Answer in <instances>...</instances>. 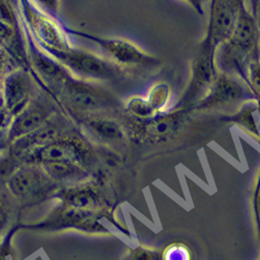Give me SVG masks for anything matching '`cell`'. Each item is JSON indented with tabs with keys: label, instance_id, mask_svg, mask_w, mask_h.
<instances>
[{
	"label": "cell",
	"instance_id": "1",
	"mask_svg": "<svg viewBox=\"0 0 260 260\" xmlns=\"http://www.w3.org/2000/svg\"><path fill=\"white\" fill-rule=\"evenodd\" d=\"M22 28L49 53L63 52L73 46L67 28L49 13L41 10L30 0H17Z\"/></svg>",
	"mask_w": 260,
	"mask_h": 260
},
{
	"label": "cell",
	"instance_id": "2",
	"mask_svg": "<svg viewBox=\"0 0 260 260\" xmlns=\"http://www.w3.org/2000/svg\"><path fill=\"white\" fill-rule=\"evenodd\" d=\"M50 54L70 72L72 76L78 79L106 84L124 77V68L98 53L72 46L66 51Z\"/></svg>",
	"mask_w": 260,
	"mask_h": 260
},
{
	"label": "cell",
	"instance_id": "3",
	"mask_svg": "<svg viewBox=\"0 0 260 260\" xmlns=\"http://www.w3.org/2000/svg\"><path fill=\"white\" fill-rule=\"evenodd\" d=\"M57 92L68 106L81 112H98L116 108L118 100L104 84L78 79L70 75Z\"/></svg>",
	"mask_w": 260,
	"mask_h": 260
},
{
	"label": "cell",
	"instance_id": "4",
	"mask_svg": "<svg viewBox=\"0 0 260 260\" xmlns=\"http://www.w3.org/2000/svg\"><path fill=\"white\" fill-rule=\"evenodd\" d=\"M68 34L74 37L88 41L95 46L99 47L101 55L107 57L112 63L122 68L135 67V66H147L157 63V59L149 55L147 52L142 50L134 42L123 38L104 37L98 34H92L75 29H68Z\"/></svg>",
	"mask_w": 260,
	"mask_h": 260
},
{
	"label": "cell",
	"instance_id": "5",
	"mask_svg": "<svg viewBox=\"0 0 260 260\" xmlns=\"http://www.w3.org/2000/svg\"><path fill=\"white\" fill-rule=\"evenodd\" d=\"M23 44L26 67L34 79H38V83L46 87L47 90L57 92L59 86L71 75L70 72L55 57L43 50L24 29Z\"/></svg>",
	"mask_w": 260,
	"mask_h": 260
},
{
	"label": "cell",
	"instance_id": "6",
	"mask_svg": "<svg viewBox=\"0 0 260 260\" xmlns=\"http://www.w3.org/2000/svg\"><path fill=\"white\" fill-rule=\"evenodd\" d=\"M34 85L36 79L26 66L13 67L6 74L2 86V106L11 119L30 104Z\"/></svg>",
	"mask_w": 260,
	"mask_h": 260
},
{
	"label": "cell",
	"instance_id": "7",
	"mask_svg": "<svg viewBox=\"0 0 260 260\" xmlns=\"http://www.w3.org/2000/svg\"><path fill=\"white\" fill-rule=\"evenodd\" d=\"M89 158V149L75 139L52 140L32 150L30 159L40 165L51 162H73L84 166Z\"/></svg>",
	"mask_w": 260,
	"mask_h": 260
},
{
	"label": "cell",
	"instance_id": "8",
	"mask_svg": "<svg viewBox=\"0 0 260 260\" xmlns=\"http://www.w3.org/2000/svg\"><path fill=\"white\" fill-rule=\"evenodd\" d=\"M54 181L42 166H28L19 169L9 180V189L20 200L34 201L50 193Z\"/></svg>",
	"mask_w": 260,
	"mask_h": 260
},
{
	"label": "cell",
	"instance_id": "9",
	"mask_svg": "<svg viewBox=\"0 0 260 260\" xmlns=\"http://www.w3.org/2000/svg\"><path fill=\"white\" fill-rule=\"evenodd\" d=\"M50 114L51 110L49 107L41 100L32 99L21 112L11 119L8 131L9 140L17 141L40 131L49 119Z\"/></svg>",
	"mask_w": 260,
	"mask_h": 260
},
{
	"label": "cell",
	"instance_id": "10",
	"mask_svg": "<svg viewBox=\"0 0 260 260\" xmlns=\"http://www.w3.org/2000/svg\"><path fill=\"white\" fill-rule=\"evenodd\" d=\"M236 6L231 0H217L212 13V38L213 43L230 40L238 19Z\"/></svg>",
	"mask_w": 260,
	"mask_h": 260
},
{
	"label": "cell",
	"instance_id": "11",
	"mask_svg": "<svg viewBox=\"0 0 260 260\" xmlns=\"http://www.w3.org/2000/svg\"><path fill=\"white\" fill-rule=\"evenodd\" d=\"M83 125L93 139L106 145L118 146L125 140L122 126L112 119L98 115L87 116L83 120Z\"/></svg>",
	"mask_w": 260,
	"mask_h": 260
},
{
	"label": "cell",
	"instance_id": "12",
	"mask_svg": "<svg viewBox=\"0 0 260 260\" xmlns=\"http://www.w3.org/2000/svg\"><path fill=\"white\" fill-rule=\"evenodd\" d=\"M235 50L246 53L255 42V21L248 12L241 9L238 13L235 30L230 39Z\"/></svg>",
	"mask_w": 260,
	"mask_h": 260
},
{
	"label": "cell",
	"instance_id": "13",
	"mask_svg": "<svg viewBox=\"0 0 260 260\" xmlns=\"http://www.w3.org/2000/svg\"><path fill=\"white\" fill-rule=\"evenodd\" d=\"M242 94L241 85L229 77L222 76L215 79L210 97L207 99V104H229L241 98Z\"/></svg>",
	"mask_w": 260,
	"mask_h": 260
},
{
	"label": "cell",
	"instance_id": "14",
	"mask_svg": "<svg viewBox=\"0 0 260 260\" xmlns=\"http://www.w3.org/2000/svg\"><path fill=\"white\" fill-rule=\"evenodd\" d=\"M54 181H76L86 177L84 166L73 162H51L41 165Z\"/></svg>",
	"mask_w": 260,
	"mask_h": 260
},
{
	"label": "cell",
	"instance_id": "15",
	"mask_svg": "<svg viewBox=\"0 0 260 260\" xmlns=\"http://www.w3.org/2000/svg\"><path fill=\"white\" fill-rule=\"evenodd\" d=\"M178 127V119L175 115H164L149 121L145 133L152 140H165L173 135Z\"/></svg>",
	"mask_w": 260,
	"mask_h": 260
},
{
	"label": "cell",
	"instance_id": "16",
	"mask_svg": "<svg viewBox=\"0 0 260 260\" xmlns=\"http://www.w3.org/2000/svg\"><path fill=\"white\" fill-rule=\"evenodd\" d=\"M193 85L197 87L204 84L210 85L214 78L213 64H212V56L209 53L199 56L196 60L193 66Z\"/></svg>",
	"mask_w": 260,
	"mask_h": 260
},
{
	"label": "cell",
	"instance_id": "17",
	"mask_svg": "<svg viewBox=\"0 0 260 260\" xmlns=\"http://www.w3.org/2000/svg\"><path fill=\"white\" fill-rule=\"evenodd\" d=\"M0 21L17 30H22L17 0H0Z\"/></svg>",
	"mask_w": 260,
	"mask_h": 260
},
{
	"label": "cell",
	"instance_id": "18",
	"mask_svg": "<svg viewBox=\"0 0 260 260\" xmlns=\"http://www.w3.org/2000/svg\"><path fill=\"white\" fill-rule=\"evenodd\" d=\"M126 109L132 114L138 115L140 118H148L155 112L149 101L140 97H132L131 99H128L126 102Z\"/></svg>",
	"mask_w": 260,
	"mask_h": 260
},
{
	"label": "cell",
	"instance_id": "19",
	"mask_svg": "<svg viewBox=\"0 0 260 260\" xmlns=\"http://www.w3.org/2000/svg\"><path fill=\"white\" fill-rule=\"evenodd\" d=\"M12 58L11 54L7 51L5 47L0 46V105H2V86L3 80L8 73L13 67H10V60Z\"/></svg>",
	"mask_w": 260,
	"mask_h": 260
},
{
	"label": "cell",
	"instance_id": "20",
	"mask_svg": "<svg viewBox=\"0 0 260 260\" xmlns=\"http://www.w3.org/2000/svg\"><path fill=\"white\" fill-rule=\"evenodd\" d=\"M30 2L33 5H36L41 10H43L44 12L55 18L59 13L60 0H30Z\"/></svg>",
	"mask_w": 260,
	"mask_h": 260
},
{
	"label": "cell",
	"instance_id": "21",
	"mask_svg": "<svg viewBox=\"0 0 260 260\" xmlns=\"http://www.w3.org/2000/svg\"><path fill=\"white\" fill-rule=\"evenodd\" d=\"M128 260H159V255L156 251L146 249H136Z\"/></svg>",
	"mask_w": 260,
	"mask_h": 260
},
{
	"label": "cell",
	"instance_id": "22",
	"mask_svg": "<svg viewBox=\"0 0 260 260\" xmlns=\"http://www.w3.org/2000/svg\"><path fill=\"white\" fill-rule=\"evenodd\" d=\"M250 75L252 84L260 91V63H254L250 66Z\"/></svg>",
	"mask_w": 260,
	"mask_h": 260
},
{
	"label": "cell",
	"instance_id": "23",
	"mask_svg": "<svg viewBox=\"0 0 260 260\" xmlns=\"http://www.w3.org/2000/svg\"><path fill=\"white\" fill-rule=\"evenodd\" d=\"M182 2L190 5L193 9H196L199 13H203L205 0H182Z\"/></svg>",
	"mask_w": 260,
	"mask_h": 260
},
{
	"label": "cell",
	"instance_id": "24",
	"mask_svg": "<svg viewBox=\"0 0 260 260\" xmlns=\"http://www.w3.org/2000/svg\"><path fill=\"white\" fill-rule=\"evenodd\" d=\"M6 199L0 194V228L3 226L6 221Z\"/></svg>",
	"mask_w": 260,
	"mask_h": 260
},
{
	"label": "cell",
	"instance_id": "25",
	"mask_svg": "<svg viewBox=\"0 0 260 260\" xmlns=\"http://www.w3.org/2000/svg\"><path fill=\"white\" fill-rule=\"evenodd\" d=\"M257 20H258V26L260 29V2L258 5V9H257Z\"/></svg>",
	"mask_w": 260,
	"mask_h": 260
}]
</instances>
